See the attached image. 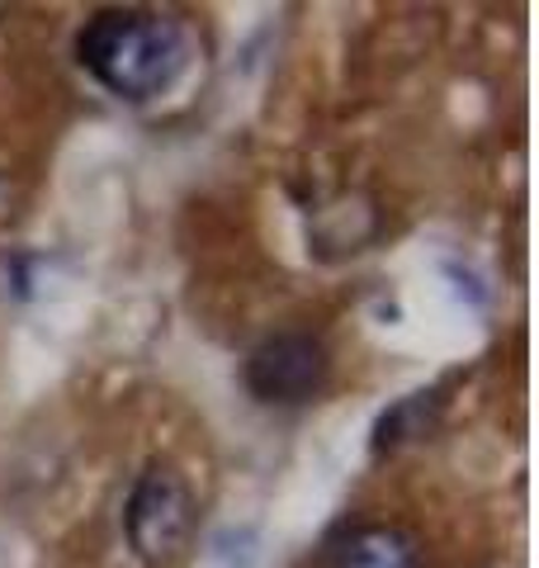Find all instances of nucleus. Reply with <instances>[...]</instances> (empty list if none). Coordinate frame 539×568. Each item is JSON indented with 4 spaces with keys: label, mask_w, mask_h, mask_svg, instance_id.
<instances>
[{
    "label": "nucleus",
    "mask_w": 539,
    "mask_h": 568,
    "mask_svg": "<svg viewBox=\"0 0 539 568\" xmlns=\"http://www.w3.org/2000/svg\"><path fill=\"white\" fill-rule=\"evenodd\" d=\"M77 58L119 100L171 91L190 62L185 29L152 10H104L77 33Z\"/></svg>",
    "instance_id": "f257e3e1"
},
{
    "label": "nucleus",
    "mask_w": 539,
    "mask_h": 568,
    "mask_svg": "<svg viewBox=\"0 0 539 568\" xmlns=\"http://www.w3.org/2000/svg\"><path fill=\"white\" fill-rule=\"evenodd\" d=\"M123 530H129V545L142 564H171L180 549H185L190 530H194V503L185 478L175 474V465H148L138 474V484L129 493V507H123Z\"/></svg>",
    "instance_id": "f03ea898"
},
{
    "label": "nucleus",
    "mask_w": 539,
    "mask_h": 568,
    "mask_svg": "<svg viewBox=\"0 0 539 568\" xmlns=\"http://www.w3.org/2000/svg\"><path fill=\"white\" fill-rule=\"evenodd\" d=\"M327 346L308 332H279L246 361V388L261 403H308L327 384Z\"/></svg>",
    "instance_id": "7ed1b4c3"
},
{
    "label": "nucleus",
    "mask_w": 539,
    "mask_h": 568,
    "mask_svg": "<svg viewBox=\"0 0 539 568\" xmlns=\"http://www.w3.org/2000/svg\"><path fill=\"white\" fill-rule=\"evenodd\" d=\"M336 568H421V545L403 526H365L336 549Z\"/></svg>",
    "instance_id": "20e7f679"
},
{
    "label": "nucleus",
    "mask_w": 539,
    "mask_h": 568,
    "mask_svg": "<svg viewBox=\"0 0 539 568\" xmlns=\"http://www.w3.org/2000/svg\"><path fill=\"white\" fill-rule=\"evenodd\" d=\"M430 413H436V394H411V398H403L398 407H388V413L379 417L374 446H379V450H398V446H407V440L426 436Z\"/></svg>",
    "instance_id": "39448f33"
}]
</instances>
